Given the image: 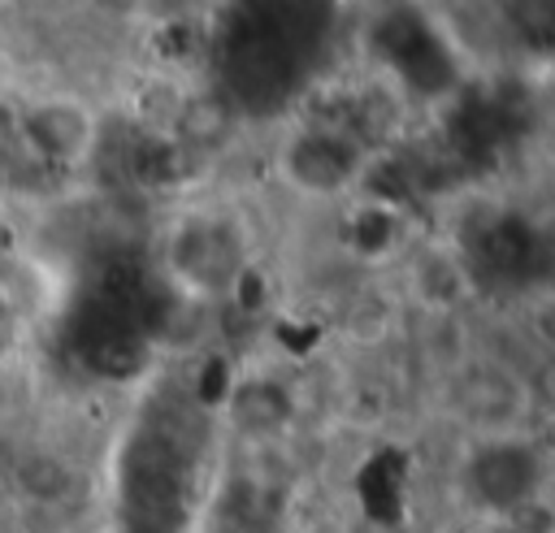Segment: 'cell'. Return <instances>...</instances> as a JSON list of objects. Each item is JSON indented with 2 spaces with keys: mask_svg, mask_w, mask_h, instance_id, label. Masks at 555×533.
<instances>
[{
  "mask_svg": "<svg viewBox=\"0 0 555 533\" xmlns=\"http://www.w3.org/2000/svg\"><path fill=\"white\" fill-rule=\"evenodd\" d=\"M468 490L486 511L520 516L542 490V459L516 438H486L468 459Z\"/></svg>",
  "mask_w": 555,
  "mask_h": 533,
  "instance_id": "6da1fadb",
  "label": "cell"
},
{
  "mask_svg": "<svg viewBox=\"0 0 555 533\" xmlns=\"http://www.w3.org/2000/svg\"><path fill=\"white\" fill-rule=\"evenodd\" d=\"M460 403L486 438H507L516 433V416H525V386L499 364H477L460 381Z\"/></svg>",
  "mask_w": 555,
  "mask_h": 533,
  "instance_id": "7a4b0ae2",
  "label": "cell"
},
{
  "mask_svg": "<svg viewBox=\"0 0 555 533\" xmlns=\"http://www.w3.org/2000/svg\"><path fill=\"white\" fill-rule=\"evenodd\" d=\"M291 178L304 186V191H317V195H330L338 191L343 182H351V147L334 143V139H312L295 152L291 160Z\"/></svg>",
  "mask_w": 555,
  "mask_h": 533,
  "instance_id": "3957f363",
  "label": "cell"
},
{
  "mask_svg": "<svg viewBox=\"0 0 555 533\" xmlns=\"http://www.w3.org/2000/svg\"><path fill=\"white\" fill-rule=\"evenodd\" d=\"M13 481H17V490H22L26 498H35V503H61V498H69L74 485H78L74 468H69L61 455H48V451H26V455L13 464Z\"/></svg>",
  "mask_w": 555,
  "mask_h": 533,
  "instance_id": "277c9868",
  "label": "cell"
}]
</instances>
